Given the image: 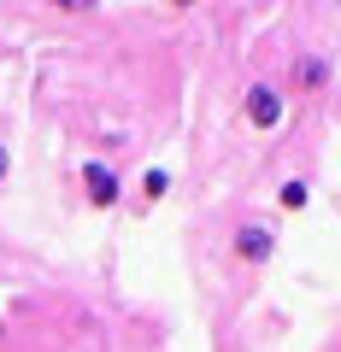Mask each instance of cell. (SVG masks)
<instances>
[{
	"mask_svg": "<svg viewBox=\"0 0 341 352\" xmlns=\"http://www.w3.org/2000/svg\"><path fill=\"white\" fill-rule=\"evenodd\" d=\"M306 206H312V182H306V176H289V182H282V188H277V212L300 217Z\"/></svg>",
	"mask_w": 341,
	"mask_h": 352,
	"instance_id": "6",
	"label": "cell"
},
{
	"mask_svg": "<svg viewBox=\"0 0 341 352\" xmlns=\"http://www.w3.org/2000/svg\"><path fill=\"white\" fill-rule=\"evenodd\" d=\"M6 176H12V147L0 141V182H6Z\"/></svg>",
	"mask_w": 341,
	"mask_h": 352,
	"instance_id": "8",
	"label": "cell"
},
{
	"mask_svg": "<svg viewBox=\"0 0 341 352\" xmlns=\"http://www.w3.org/2000/svg\"><path fill=\"white\" fill-rule=\"evenodd\" d=\"M329 71H335V65H329L324 53H300L294 71H289V88H294V94H324V88H329Z\"/></svg>",
	"mask_w": 341,
	"mask_h": 352,
	"instance_id": "4",
	"label": "cell"
},
{
	"mask_svg": "<svg viewBox=\"0 0 341 352\" xmlns=\"http://www.w3.org/2000/svg\"><path fill=\"white\" fill-rule=\"evenodd\" d=\"M229 252H236L241 264H271V258H277V229H271V223H236Z\"/></svg>",
	"mask_w": 341,
	"mask_h": 352,
	"instance_id": "3",
	"label": "cell"
},
{
	"mask_svg": "<svg viewBox=\"0 0 341 352\" xmlns=\"http://www.w3.org/2000/svg\"><path fill=\"white\" fill-rule=\"evenodd\" d=\"M48 12H59V18H94V12H101V0H48Z\"/></svg>",
	"mask_w": 341,
	"mask_h": 352,
	"instance_id": "7",
	"label": "cell"
},
{
	"mask_svg": "<svg viewBox=\"0 0 341 352\" xmlns=\"http://www.w3.org/2000/svg\"><path fill=\"white\" fill-rule=\"evenodd\" d=\"M165 6H171V12H194V6H200V0H165Z\"/></svg>",
	"mask_w": 341,
	"mask_h": 352,
	"instance_id": "9",
	"label": "cell"
},
{
	"mask_svg": "<svg viewBox=\"0 0 341 352\" xmlns=\"http://www.w3.org/2000/svg\"><path fill=\"white\" fill-rule=\"evenodd\" d=\"M165 194H171V170H165V164H147V170H141V182H136V206L147 212V206H159Z\"/></svg>",
	"mask_w": 341,
	"mask_h": 352,
	"instance_id": "5",
	"label": "cell"
},
{
	"mask_svg": "<svg viewBox=\"0 0 341 352\" xmlns=\"http://www.w3.org/2000/svg\"><path fill=\"white\" fill-rule=\"evenodd\" d=\"M76 182H83V200L94 206V212H112L118 200H124V176H118L112 159H83V170H76Z\"/></svg>",
	"mask_w": 341,
	"mask_h": 352,
	"instance_id": "2",
	"label": "cell"
},
{
	"mask_svg": "<svg viewBox=\"0 0 341 352\" xmlns=\"http://www.w3.org/2000/svg\"><path fill=\"white\" fill-rule=\"evenodd\" d=\"M241 118H247V124L265 135V129H277L282 118H289V94H282L277 82H265V76H253L247 94H241Z\"/></svg>",
	"mask_w": 341,
	"mask_h": 352,
	"instance_id": "1",
	"label": "cell"
}]
</instances>
